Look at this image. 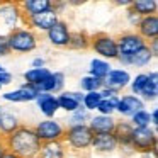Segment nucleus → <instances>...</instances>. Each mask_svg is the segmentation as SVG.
<instances>
[{
    "label": "nucleus",
    "mask_w": 158,
    "mask_h": 158,
    "mask_svg": "<svg viewBox=\"0 0 158 158\" xmlns=\"http://www.w3.org/2000/svg\"><path fill=\"white\" fill-rule=\"evenodd\" d=\"M0 21L7 27H10V31L22 27L21 24H24V15L19 9V2H15V4H0Z\"/></svg>",
    "instance_id": "obj_10"
},
{
    "label": "nucleus",
    "mask_w": 158,
    "mask_h": 158,
    "mask_svg": "<svg viewBox=\"0 0 158 158\" xmlns=\"http://www.w3.org/2000/svg\"><path fill=\"white\" fill-rule=\"evenodd\" d=\"M94 133L87 124L82 126H68L65 129L63 143H65L68 153H87L92 146Z\"/></svg>",
    "instance_id": "obj_2"
},
{
    "label": "nucleus",
    "mask_w": 158,
    "mask_h": 158,
    "mask_svg": "<svg viewBox=\"0 0 158 158\" xmlns=\"http://www.w3.org/2000/svg\"><path fill=\"white\" fill-rule=\"evenodd\" d=\"M49 73L51 72H49L48 68H31V70H27V72H24L22 77H24L26 83H29V85H39Z\"/></svg>",
    "instance_id": "obj_27"
},
{
    "label": "nucleus",
    "mask_w": 158,
    "mask_h": 158,
    "mask_svg": "<svg viewBox=\"0 0 158 158\" xmlns=\"http://www.w3.org/2000/svg\"><path fill=\"white\" fill-rule=\"evenodd\" d=\"M2 72H7V70H5V68H4V66L0 65V73H2Z\"/></svg>",
    "instance_id": "obj_48"
},
{
    "label": "nucleus",
    "mask_w": 158,
    "mask_h": 158,
    "mask_svg": "<svg viewBox=\"0 0 158 158\" xmlns=\"http://www.w3.org/2000/svg\"><path fill=\"white\" fill-rule=\"evenodd\" d=\"M146 80H148V75H146V73H139V75H136L133 80H131V82H129V87H131V92H133V95L139 97V94H141V90H143Z\"/></svg>",
    "instance_id": "obj_35"
},
{
    "label": "nucleus",
    "mask_w": 158,
    "mask_h": 158,
    "mask_svg": "<svg viewBox=\"0 0 158 158\" xmlns=\"http://www.w3.org/2000/svg\"><path fill=\"white\" fill-rule=\"evenodd\" d=\"M66 155H68V150L65 143L55 141V143H43L38 158H66Z\"/></svg>",
    "instance_id": "obj_21"
},
{
    "label": "nucleus",
    "mask_w": 158,
    "mask_h": 158,
    "mask_svg": "<svg viewBox=\"0 0 158 158\" xmlns=\"http://www.w3.org/2000/svg\"><path fill=\"white\" fill-rule=\"evenodd\" d=\"M131 124L134 127H148L151 126V119H150V110L143 109V110H138L136 114L131 116Z\"/></svg>",
    "instance_id": "obj_33"
},
{
    "label": "nucleus",
    "mask_w": 158,
    "mask_h": 158,
    "mask_svg": "<svg viewBox=\"0 0 158 158\" xmlns=\"http://www.w3.org/2000/svg\"><path fill=\"white\" fill-rule=\"evenodd\" d=\"M12 83V75L9 72H2L0 73V85H10Z\"/></svg>",
    "instance_id": "obj_38"
},
{
    "label": "nucleus",
    "mask_w": 158,
    "mask_h": 158,
    "mask_svg": "<svg viewBox=\"0 0 158 158\" xmlns=\"http://www.w3.org/2000/svg\"><path fill=\"white\" fill-rule=\"evenodd\" d=\"M7 44L10 53H31L38 48V34L27 27H17L9 31Z\"/></svg>",
    "instance_id": "obj_3"
},
{
    "label": "nucleus",
    "mask_w": 158,
    "mask_h": 158,
    "mask_svg": "<svg viewBox=\"0 0 158 158\" xmlns=\"http://www.w3.org/2000/svg\"><path fill=\"white\" fill-rule=\"evenodd\" d=\"M0 109H2V107H0Z\"/></svg>",
    "instance_id": "obj_52"
},
{
    "label": "nucleus",
    "mask_w": 158,
    "mask_h": 158,
    "mask_svg": "<svg viewBox=\"0 0 158 158\" xmlns=\"http://www.w3.org/2000/svg\"><path fill=\"white\" fill-rule=\"evenodd\" d=\"M0 138H2V134H0Z\"/></svg>",
    "instance_id": "obj_51"
},
{
    "label": "nucleus",
    "mask_w": 158,
    "mask_h": 158,
    "mask_svg": "<svg viewBox=\"0 0 158 158\" xmlns=\"http://www.w3.org/2000/svg\"><path fill=\"white\" fill-rule=\"evenodd\" d=\"M87 126L90 127V131H92L94 134L112 133L114 127H116V119H114L112 116H100V114H95L94 117H90Z\"/></svg>",
    "instance_id": "obj_19"
},
{
    "label": "nucleus",
    "mask_w": 158,
    "mask_h": 158,
    "mask_svg": "<svg viewBox=\"0 0 158 158\" xmlns=\"http://www.w3.org/2000/svg\"><path fill=\"white\" fill-rule=\"evenodd\" d=\"M148 48H150V51L153 53V56L156 58V56H158V39H155V41H150V43H148Z\"/></svg>",
    "instance_id": "obj_41"
},
{
    "label": "nucleus",
    "mask_w": 158,
    "mask_h": 158,
    "mask_svg": "<svg viewBox=\"0 0 158 158\" xmlns=\"http://www.w3.org/2000/svg\"><path fill=\"white\" fill-rule=\"evenodd\" d=\"M129 9L139 17H148V15H156L158 4L155 0H131Z\"/></svg>",
    "instance_id": "obj_22"
},
{
    "label": "nucleus",
    "mask_w": 158,
    "mask_h": 158,
    "mask_svg": "<svg viewBox=\"0 0 158 158\" xmlns=\"http://www.w3.org/2000/svg\"><path fill=\"white\" fill-rule=\"evenodd\" d=\"M116 5H126V7L129 9V5H131V0H116Z\"/></svg>",
    "instance_id": "obj_46"
},
{
    "label": "nucleus",
    "mask_w": 158,
    "mask_h": 158,
    "mask_svg": "<svg viewBox=\"0 0 158 158\" xmlns=\"http://www.w3.org/2000/svg\"><path fill=\"white\" fill-rule=\"evenodd\" d=\"M19 9H21L24 19L32 17L36 14L49 10L51 9V0H24V2H19Z\"/></svg>",
    "instance_id": "obj_20"
},
{
    "label": "nucleus",
    "mask_w": 158,
    "mask_h": 158,
    "mask_svg": "<svg viewBox=\"0 0 158 158\" xmlns=\"http://www.w3.org/2000/svg\"><path fill=\"white\" fill-rule=\"evenodd\" d=\"M100 100H102L100 92H89V94H83V102H82V106L85 107L89 112H90V110H97Z\"/></svg>",
    "instance_id": "obj_34"
},
{
    "label": "nucleus",
    "mask_w": 158,
    "mask_h": 158,
    "mask_svg": "<svg viewBox=\"0 0 158 158\" xmlns=\"http://www.w3.org/2000/svg\"><path fill=\"white\" fill-rule=\"evenodd\" d=\"M131 150L134 153H151L156 151V129L151 126L148 127H134L131 134Z\"/></svg>",
    "instance_id": "obj_4"
},
{
    "label": "nucleus",
    "mask_w": 158,
    "mask_h": 158,
    "mask_svg": "<svg viewBox=\"0 0 158 158\" xmlns=\"http://www.w3.org/2000/svg\"><path fill=\"white\" fill-rule=\"evenodd\" d=\"M150 119H151V124H153V126H158V109H153L150 112Z\"/></svg>",
    "instance_id": "obj_42"
},
{
    "label": "nucleus",
    "mask_w": 158,
    "mask_h": 158,
    "mask_svg": "<svg viewBox=\"0 0 158 158\" xmlns=\"http://www.w3.org/2000/svg\"><path fill=\"white\" fill-rule=\"evenodd\" d=\"M32 68H46V60L44 58H34L32 60Z\"/></svg>",
    "instance_id": "obj_40"
},
{
    "label": "nucleus",
    "mask_w": 158,
    "mask_h": 158,
    "mask_svg": "<svg viewBox=\"0 0 158 158\" xmlns=\"http://www.w3.org/2000/svg\"><path fill=\"white\" fill-rule=\"evenodd\" d=\"M68 94H70V97H72L77 104H80V106H82V102H83V92L77 90V92H68Z\"/></svg>",
    "instance_id": "obj_39"
},
{
    "label": "nucleus",
    "mask_w": 158,
    "mask_h": 158,
    "mask_svg": "<svg viewBox=\"0 0 158 158\" xmlns=\"http://www.w3.org/2000/svg\"><path fill=\"white\" fill-rule=\"evenodd\" d=\"M2 158H19V156H17V155H14V153H10V151H5Z\"/></svg>",
    "instance_id": "obj_47"
},
{
    "label": "nucleus",
    "mask_w": 158,
    "mask_h": 158,
    "mask_svg": "<svg viewBox=\"0 0 158 158\" xmlns=\"http://www.w3.org/2000/svg\"><path fill=\"white\" fill-rule=\"evenodd\" d=\"M70 34H72V29H70L68 22L60 19V21L46 32V38H48L49 44L55 46V48H68Z\"/></svg>",
    "instance_id": "obj_9"
},
{
    "label": "nucleus",
    "mask_w": 158,
    "mask_h": 158,
    "mask_svg": "<svg viewBox=\"0 0 158 158\" xmlns=\"http://www.w3.org/2000/svg\"><path fill=\"white\" fill-rule=\"evenodd\" d=\"M133 129H134V126L129 121H116V127H114L112 134L121 150L133 151L131 150V134H133Z\"/></svg>",
    "instance_id": "obj_17"
},
{
    "label": "nucleus",
    "mask_w": 158,
    "mask_h": 158,
    "mask_svg": "<svg viewBox=\"0 0 158 158\" xmlns=\"http://www.w3.org/2000/svg\"><path fill=\"white\" fill-rule=\"evenodd\" d=\"M36 104H38L39 110L43 112V116L46 119H55V114L60 110L58 102H56V95L53 94H39L36 97Z\"/></svg>",
    "instance_id": "obj_18"
},
{
    "label": "nucleus",
    "mask_w": 158,
    "mask_h": 158,
    "mask_svg": "<svg viewBox=\"0 0 158 158\" xmlns=\"http://www.w3.org/2000/svg\"><path fill=\"white\" fill-rule=\"evenodd\" d=\"M92 148L95 153L100 155H107V153H112L119 148L116 138H114L112 133H102V134H94L92 138Z\"/></svg>",
    "instance_id": "obj_15"
},
{
    "label": "nucleus",
    "mask_w": 158,
    "mask_h": 158,
    "mask_svg": "<svg viewBox=\"0 0 158 158\" xmlns=\"http://www.w3.org/2000/svg\"><path fill=\"white\" fill-rule=\"evenodd\" d=\"M136 34L141 36L146 43L158 39V15L141 17L136 26Z\"/></svg>",
    "instance_id": "obj_12"
},
{
    "label": "nucleus",
    "mask_w": 158,
    "mask_h": 158,
    "mask_svg": "<svg viewBox=\"0 0 158 158\" xmlns=\"http://www.w3.org/2000/svg\"><path fill=\"white\" fill-rule=\"evenodd\" d=\"M65 129L60 121L56 119H44L34 126V133L39 138L41 143H55V141H63Z\"/></svg>",
    "instance_id": "obj_6"
},
{
    "label": "nucleus",
    "mask_w": 158,
    "mask_h": 158,
    "mask_svg": "<svg viewBox=\"0 0 158 158\" xmlns=\"http://www.w3.org/2000/svg\"><path fill=\"white\" fill-rule=\"evenodd\" d=\"M117 100L119 97H110V99H102L97 107V114L100 116H112L116 112V106H117Z\"/></svg>",
    "instance_id": "obj_32"
},
{
    "label": "nucleus",
    "mask_w": 158,
    "mask_h": 158,
    "mask_svg": "<svg viewBox=\"0 0 158 158\" xmlns=\"http://www.w3.org/2000/svg\"><path fill=\"white\" fill-rule=\"evenodd\" d=\"M110 70H112V66L109 65V61H106V60H100V58H94L92 61H90L89 75L104 82V80H106V77L109 75Z\"/></svg>",
    "instance_id": "obj_26"
},
{
    "label": "nucleus",
    "mask_w": 158,
    "mask_h": 158,
    "mask_svg": "<svg viewBox=\"0 0 158 158\" xmlns=\"http://www.w3.org/2000/svg\"><path fill=\"white\" fill-rule=\"evenodd\" d=\"M58 21H60V15L56 14L53 9H49V10H44V12H41V14L32 15V17H26L22 27L31 29L36 34H38V32H48Z\"/></svg>",
    "instance_id": "obj_8"
},
{
    "label": "nucleus",
    "mask_w": 158,
    "mask_h": 158,
    "mask_svg": "<svg viewBox=\"0 0 158 158\" xmlns=\"http://www.w3.org/2000/svg\"><path fill=\"white\" fill-rule=\"evenodd\" d=\"M38 95H39L38 87L29 85V83H24V85L19 87L17 90L5 92L4 95H2V99L7 100V102H31V100H36Z\"/></svg>",
    "instance_id": "obj_13"
},
{
    "label": "nucleus",
    "mask_w": 158,
    "mask_h": 158,
    "mask_svg": "<svg viewBox=\"0 0 158 158\" xmlns=\"http://www.w3.org/2000/svg\"><path fill=\"white\" fill-rule=\"evenodd\" d=\"M90 49L100 56V60H116L117 58V44L116 38L107 32H97L90 36Z\"/></svg>",
    "instance_id": "obj_5"
},
{
    "label": "nucleus",
    "mask_w": 158,
    "mask_h": 158,
    "mask_svg": "<svg viewBox=\"0 0 158 158\" xmlns=\"http://www.w3.org/2000/svg\"><path fill=\"white\" fill-rule=\"evenodd\" d=\"M104 87V82L99 78H94V77L87 75L80 78V92L89 94V92H100V89Z\"/></svg>",
    "instance_id": "obj_28"
},
{
    "label": "nucleus",
    "mask_w": 158,
    "mask_h": 158,
    "mask_svg": "<svg viewBox=\"0 0 158 158\" xmlns=\"http://www.w3.org/2000/svg\"><path fill=\"white\" fill-rule=\"evenodd\" d=\"M153 58H155L153 53L150 51V48H148V44H146L144 48H141L136 55L131 56V66H139V68L141 66H146V65H150V61Z\"/></svg>",
    "instance_id": "obj_29"
},
{
    "label": "nucleus",
    "mask_w": 158,
    "mask_h": 158,
    "mask_svg": "<svg viewBox=\"0 0 158 158\" xmlns=\"http://www.w3.org/2000/svg\"><path fill=\"white\" fill-rule=\"evenodd\" d=\"M126 17H127V21H129V24L133 26V27H136L138 26V22H139V15H136L134 14L133 10H131V9H127V12H126Z\"/></svg>",
    "instance_id": "obj_37"
},
{
    "label": "nucleus",
    "mask_w": 158,
    "mask_h": 158,
    "mask_svg": "<svg viewBox=\"0 0 158 158\" xmlns=\"http://www.w3.org/2000/svg\"><path fill=\"white\" fill-rule=\"evenodd\" d=\"M7 151V148H5V144H4V139L0 138V158L4 156V153Z\"/></svg>",
    "instance_id": "obj_45"
},
{
    "label": "nucleus",
    "mask_w": 158,
    "mask_h": 158,
    "mask_svg": "<svg viewBox=\"0 0 158 158\" xmlns=\"http://www.w3.org/2000/svg\"><path fill=\"white\" fill-rule=\"evenodd\" d=\"M90 48V34L85 31H72L68 41V49L73 51H83V49Z\"/></svg>",
    "instance_id": "obj_25"
},
{
    "label": "nucleus",
    "mask_w": 158,
    "mask_h": 158,
    "mask_svg": "<svg viewBox=\"0 0 158 158\" xmlns=\"http://www.w3.org/2000/svg\"><path fill=\"white\" fill-rule=\"evenodd\" d=\"M21 126L17 116H14L12 112H7V110L0 109V134L2 136H7L12 131H15Z\"/></svg>",
    "instance_id": "obj_24"
},
{
    "label": "nucleus",
    "mask_w": 158,
    "mask_h": 158,
    "mask_svg": "<svg viewBox=\"0 0 158 158\" xmlns=\"http://www.w3.org/2000/svg\"><path fill=\"white\" fill-rule=\"evenodd\" d=\"M144 109V102L136 95H121L119 100H117V106H116V112H119L121 116L124 117H131L133 114H136L138 110H143Z\"/></svg>",
    "instance_id": "obj_11"
},
{
    "label": "nucleus",
    "mask_w": 158,
    "mask_h": 158,
    "mask_svg": "<svg viewBox=\"0 0 158 158\" xmlns=\"http://www.w3.org/2000/svg\"><path fill=\"white\" fill-rule=\"evenodd\" d=\"M116 44H117V56H127V58H131L141 48H144L148 43L141 36H138L136 32H121L116 38Z\"/></svg>",
    "instance_id": "obj_7"
},
{
    "label": "nucleus",
    "mask_w": 158,
    "mask_h": 158,
    "mask_svg": "<svg viewBox=\"0 0 158 158\" xmlns=\"http://www.w3.org/2000/svg\"><path fill=\"white\" fill-rule=\"evenodd\" d=\"M89 121H90V112L83 106H80L77 110L72 112L68 126H82V124H89Z\"/></svg>",
    "instance_id": "obj_31"
},
{
    "label": "nucleus",
    "mask_w": 158,
    "mask_h": 158,
    "mask_svg": "<svg viewBox=\"0 0 158 158\" xmlns=\"http://www.w3.org/2000/svg\"><path fill=\"white\" fill-rule=\"evenodd\" d=\"M156 155H158V151H151V153H143V155H139V158H156Z\"/></svg>",
    "instance_id": "obj_44"
},
{
    "label": "nucleus",
    "mask_w": 158,
    "mask_h": 158,
    "mask_svg": "<svg viewBox=\"0 0 158 158\" xmlns=\"http://www.w3.org/2000/svg\"><path fill=\"white\" fill-rule=\"evenodd\" d=\"M66 158H89V155L87 153H68Z\"/></svg>",
    "instance_id": "obj_43"
},
{
    "label": "nucleus",
    "mask_w": 158,
    "mask_h": 158,
    "mask_svg": "<svg viewBox=\"0 0 158 158\" xmlns=\"http://www.w3.org/2000/svg\"><path fill=\"white\" fill-rule=\"evenodd\" d=\"M4 144L7 151L17 155L19 158H32L38 156L39 150H41V141L36 136L34 127L27 126V124H21L15 131H12L7 136H2Z\"/></svg>",
    "instance_id": "obj_1"
},
{
    "label": "nucleus",
    "mask_w": 158,
    "mask_h": 158,
    "mask_svg": "<svg viewBox=\"0 0 158 158\" xmlns=\"http://www.w3.org/2000/svg\"><path fill=\"white\" fill-rule=\"evenodd\" d=\"M146 75H148V80L139 94V99L143 102L144 100H156L158 97V73L151 72V73H146Z\"/></svg>",
    "instance_id": "obj_23"
},
{
    "label": "nucleus",
    "mask_w": 158,
    "mask_h": 158,
    "mask_svg": "<svg viewBox=\"0 0 158 158\" xmlns=\"http://www.w3.org/2000/svg\"><path fill=\"white\" fill-rule=\"evenodd\" d=\"M56 102H58V107L61 110H66V112H73L80 107V104H77L75 100L70 97L68 92H61L56 95Z\"/></svg>",
    "instance_id": "obj_30"
},
{
    "label": "nucleus",
    "mask_w": 158,
    "mask_h": 158,
    "mask_svg": "<svg viewBox=\"0 0 158 158\" xmlns=\"http://www.w3.org/2000/svg\"><path fill=\"white\" fill-rule=\"evenodd\" d=\"M39 94H61L63 87H65V73L61 72H51L39 85H36Z\"/></svg>",
    "instance_id": "obj_14"
},
{
    "label": "nucleus",
    "mask_w": 158,
    "mask_h": 158,
    "mask_svg": "<svg viewBox=\"0 0 158 158\" xmlns=\"http://www.w3.org/2000/svg\"><path fill=\"white\" fill-rule=\"evenodd\" d=\"M131 82V75L127 70L123 68H112L109 72V75L104 80V87H109V89H114L117 92H121L123 89H126Z\"/></svg>",
    "instance_id": "obj_16"
},
{
    "label": "nucleus",
    "mask_w": 158,
    "mask_h": 158,
    "mask_svg": "<svg viewBox=\"0 0 158 158\" xmlns=\"http://www.w3.org/2000/svg\"><path fill=\"white\" fill-rule=\"evenodd\" d=\"M9 55H10V49H9V44H7V36L0 34V58Z\"/></svg>",
    "instance_id": "obj_36"
},
{
    "label": "nucleus",
    "mask_w": 158,
    "mask_h": 158,
    "mask_svg": "<svg viewBox=\"0 0 158 158\" xmlns=\"http://www.w3.org/2000/svg\"><path fill=\"white\" fill-rule=\"evenodd\" d=\"M32 158H38V156H32Z\"/></svg>",
    "instance_id": "obj_50"
},
{
    "label": "nucleus",
    "mask_w": 158,
    "mask_h": 158,
    "mask_svg": "<svg viewBox=\"0 0 158 158\" xmlns=\"http://www.w3.org/2000/svg\"><path fill=\"white\" fill-rule=\"evenodd\" d=\"M0 90H2V85H0Z\"/></svg>",
    "instance_id": "obj_49"
}]
</instances>
